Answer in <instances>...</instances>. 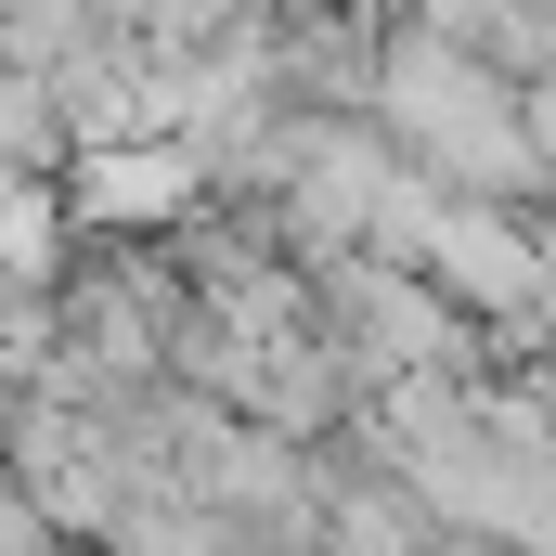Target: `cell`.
Here are the masks:
<instances>
[{
  "instance_id": "6da1fadb",
  "label": "cell",
  "mask_w": 556,
  "mask_h": 556,
  "mask_svg": "<svg viewBox=\"0 0 556 556\" xmlns=\"http://www.w3.org/2000/svg\"><path fill=\"white\" fill-rule=\"evenodd\" d=\"M402 117H415L427 142H453V155H466L479 181H518V168H531L518 117H492V91H479L466 65H453V78H440V65H415V78H402Z\"/></svg>"
}]
</instances>
